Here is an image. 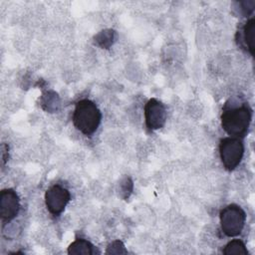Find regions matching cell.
Returning <instances> with one entry per match:
<instances>
[{
    "label": "cell",
    "mask_w": 255,
    "mask_h": 255,
    "mask_svg": "<svg viewBox=\"0 0 255 255\" xmlns=\"http://www.w3.org/2000/svg\"><path fill=\"white\" fill-rule=\"evenodd\" d=\"M1 159L2 165H4L8 159V145L6 143H2L1 145Z\"/></svg>",
    "instance_id": "cell-16"
},
{
    "label": "cell",
    "mask_w": 255,
    "mask_h": 255,
    "mask_svg": "<svg viewBox=\"0 0 255 255\" xmlns=\"http://www.w3.org/2000/svg\"><path fill=\"white\" fill-rule=\"evenodd\" d=\"M95 42L103 49H109L116 40V32L112 29H105L100 31L94 37Z\"/></svg>",
    "instance_id": "cell-10"
},
{
    "label": "cell",
    "mask_w": 255,
    "mask_h": 255,
    "mask_svg": "<svg viewBox=\"0 0 255 255\" xmlns=\"http://www.w3.org/2000/svg\"><path fill=\"white\" fill-rule=\"evenodd\" d=\"M254 33H255V19L251 18L243 26L239 32V45L245 48L252 56L254 55Z\"/></svg>",
    "instance_id": "cell-8"
},
{
    "label": "cell",
    "mask_w": 255,
    "mask_h": 255,
    "mask_svg": "<svg viewBox=\"0 0 255 255\" xmlns=\"http://www.w3.org/2000/svg\"><path fill=\"white\" fill-rule=\"evenodd\" d=\"M132 189H133V183H132V180L130 179V177H128V176L123 177L121 179L120 185H119L120 195L124 199H128L129 197V195L131 194Z\"/></svg>",
    "instance_id": "cell-13"
},
{
    "label": "cell",
    "mask_w": 255,
    "mask_h": 255,
    "mask_svg": "<svg viewBox=\"0 0 255 255\" xmlns=\"http://www.w3.org/2000/svg\"><path fill=\"white\" fill-rule=\"evenodd\" d=\"M144 120L146 128L150 130L163 128L166 122V110L164 105L156 99L148 100L144 106Z\"/></svg>",
    "instance_id": "cell-6"
},
{
    "label": "cell",
    "mask_w": 255,
    "mask_h": 255,
    "mask_svg": "<svg viewBox=\"0 0 255 255\" xmlns=\"http://www.w3.org/2000/svg\"><path fill=\"white\" fill-rule=\"evenodd\" d=\"M128 250L126 249L125 244L121 240H115L110 243L107 247L106 254H127Z\"/></svg>",
    "instance_id": "cell-14"
},
{
    "label": "cell",
    "mask_w": 255,
    "mask_h": 255,
    "mask_svg": "<svg viewBox=\"0 0 255 255\" xmlns=\"http://www.w3.org/2000/svg\"><path fill=\"white\" fill-rule=\"evenodd\" d=\"M71 199L70 192L61 185L51 186L45 193V203L48 211L57 216L61 214Z\"/></svg>",
    "instance_id": "cell-5"
},
{
    "label": "cell",
    "mask_w": 255,
    "mask_h": 255,
    "mask_svg": "<svg viewBox=\"0 0 255 255\" xmlns=\"http://www.w3.org/2000/svg\"><path fill=\"white\" fill-rule=\"evenodd\" d=\"M101 120L102 114L94 102L84 99L76 104L73 123L76 128L85 135L93 134L98 129Z\"/></svg>",
    "instance_id": "cell-1"
},
{
    "label": "cell",
    "mask_w": 255,
    "mask_h": 255,
    "mask_svg": "<svg viewBox=\"0 0 255 255\" xmlns=\"http://www.w3.org/2000/svg\"><path fill=\"white\" fill-rule=\"evenodd\" d=\"M41 105L44 110L47 112H55L58 110V107L60 105V100L58 95L55 92H47L46 94L43 95Z\"/></svg>",
    "instance_id": "cell-12"
},
{
    "label": "cell",
    "mask_w": 255,
    "mask_h": 255,
    "mask_svg": "<svg viewBox=\"0 0 255 255\" xmlns=\"http://www.w3.org/2000/svg\"><path fill=\"white\" fill-rule=\"evenodd\" d=\"M219 154L227 170L235 169L241 162L244 154V145L239 137H223L219 143Z\"/></svg>",
    "instance_id": "cell-4"
},
{
    "label": "cell",
    "mask_w": 255,
    "mask_h": 255,
    "mask_svg": "<svg viewBox=\"0 0 255 255\" xmlns=\"http://www.w3.org/2000/svg\"><path fill=\"white\" fill-rule=\"evenodd\" d=\"M236 4L240 7L239 10L242 12V14L244 16L250 14L254 9V2L253 1H249V2L242 1V2H237Z\"/></svg>",
    "instance_id": "cell-15"
},
{
    "label": "cell",
    "mask_w": 255,
    "mask_h": 255,
    "mask_svg": "<svg viewBox=\"0 0 255 255\" xmlns=\"http://www.w3.org/2000/svg\"><path fill=\"white\" fill-rule=\"evenodd\" d=\"M20 208L19 197L12 188H6L0 192V216L3 223L16 217Z\"/></svg>",
    "instance_id": "cell-7"
},
{
    "label": "cell",
    "mask_w": 255,
    "mask_h": 255,
    "mask_svg": "<svg viewBox=\"0 0 255 255\" xmlns=\"http://www.w3.org/2000/svg\"><path fill=\"white\" fill-rule=\"evenodd\" d=\"M223 254L225 255H248L246 245L239 239H233L229 241L224 249Z\"/></svg>",
    "instance_id": "cell-11"
},
{
    "label": "cell",
    "mask_w": 255,
    "mask_h": 255,
    "mask_svg": "<svg viewBox=\"0 0 255 255\" xmlns=\"http://www.w3.org/2000/svg\"><path fill=\"white\" fill-rule=\"evenodd\" d=\"M250 123L251 111L245 105L226 108L221 115V126L230 136L243 137L248 131Z\"/></svg>",
    "instance_id": "cell-2"
},
{
    "label": "cell",
    "mask_w": 255,
    "mask_h": 255,
    "mask_svg": "<svg viewBox=\"0 0 255 255\" xmlns=\"http://www.w3.org/2000/svg\"><path fill=\"white\" fill-rule=\"evenodd\" d=\"M220 226L228 237L239 235L245 225L246 213L237 204H229L220 211Z\"/></svg>",
    "instance_id": "cell-3"
},
{
    "label": "cell",
    "mask_w": 255,
    "mask_h": 255,
    "mask_svg": "<svg viewBox=\"0 0 255 255\" xmlns=\"http://www.w3.org/2000/svg\"><path fill=\"white\" fill-rule=\"evenodd\" d=\"M67 252L70 255H94L96 253V249L90 241L78 238L70 244Z\"/></svg>",
    "instance_id": "cell-9"
}]
</instances>
